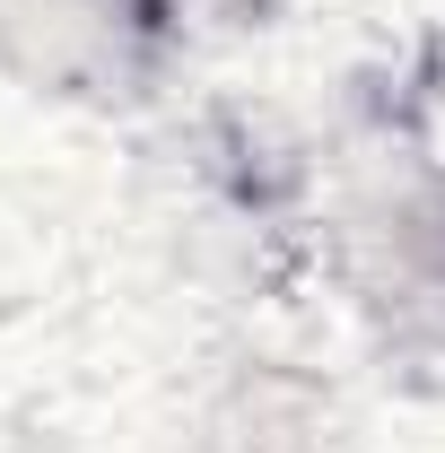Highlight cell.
I'll list each match as a JSON object with an SVG mask.
<instances>
[{
	"label": "cell",
	"mask_w": 445,
	"mask_h": 453,
	"mask_svg": "<svg viewBox=\"0 0 445 453\" xmlns=\"http://www.w3.org/2000/svg\"><path fill=\"white\" fill-rule=\"evenodd\" d=\"M158 0H0V70L35 96H131L158 61Z\"/></svg>",
	"instance_id": "6da1fadb"
},
{
	"label": "cell",
	"mask_w": 445,
	"mask_h": 453,
	"mask_svg": "<svg viewBox=\"0 0 445 453\" xmlns=\"http://www.w3.org/2000/svg\"><path fill=\"white\" fill-rule=\"evenodd\" d=\"M358 280L402 332L445 340V183H393L358 210Z\"/></svg>",
	"instance_id": "7a4b0ae2"
},
{
	"label": "cell",
	"mask_w": 445,
	"mask_h": 453,
	"mask_svg": "<svg viewBox=\"0 0 445 453\" xmlns=\"http://www.w3.org/2000/svg\"><path fill=\"white\" fill-rule=\"evenodd\" d=\"M158 9H167V18H183V9H210V0H158Z\"/></svg>",
	"instance_id": "3957f363"
}]
</instances>
